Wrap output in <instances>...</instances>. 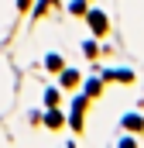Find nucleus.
Wrapping results in <instances>:
<instances>
[{
	"label": "nucleus",
	"mask_w": 144,
	"mask_h": 148,
	"mask_svg": "<svg viewBox=\"0 0 144 148\" xmlns=\"http://www.w3.org/2000/svg\"><path fill=\"white\" fill-rule=\"evenodd\" d=\"M89 24H93V31H100V35H103V31H107V14L93 10V14H89Z\"/></svg>",
	"instance_id": "1"
},
{
	"label": "nucleus",
	"mask_w": 144,
	"mask_h": 148,
	"mask_svg": "<svg viewBox=\"0 0 144 148\" xmlns=\"http://www.w3.org/2000/svg\"><path fill=\"white\" fill-rule=\"evenodd\" d=\"M141 117H137V114H127V117H124V127H130V131H141Z\"/></svg>",
	"instance_id": "2"
},
{
	"label": "nucleus",
	"mask_w": 144,
	"mask_h": 148,
	"mask_svg": "<svg viewBox=\"0 0 144 148\" xmlns=\"http://www.w3.org/2000/svg\"><path fill=\"white\" fill-rule=\"evenodd\" d=\"M62 83H65V86H75V83H79V73H72V69H65V76H62Z\"/></svg>",
	"instance_id": "3"
},
{
	"label": "nucleus",
	"mask_w": 144,
	"mask_h": 148,
	"mask_svg": "<svg viewBox=\"0 0 144 148\" xmlns=\"http://www.w3.org/2000/svg\"><path fill=\"white\" fill-rule=\"evenodd\" d=\"M100 90H103V83H100V79H93V83H89V86H86V93H89V97H96V93H100Z\"/></svg>",
	"instance_id": "4"
},
{
	"label": "nucleus",
	"mask_w": 144,
	"mask_h": 148,
	"mask_svg": "<svg viewBox=\"0 0 144 148\" xmlns=\"http://www.w3.org/2000/svg\"><path fill=\"white\" fill-rule=\"evenodd\" d=\"M45 62H48V69H62V59H58V55H48Z\"/></svg>",
	"instance_id": "5"
}]
</instances>
